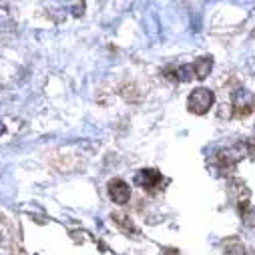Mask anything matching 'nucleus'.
I'll return each mask as SVG.
<instances>
[{"instance_id": "obj_9", "label": "nucleus", "mask_w": 255, "mask_h": 255, "mask_svg": "<svg viewBox=\"0 0 255 255\" xmlns=\"http://www.w3.org/2000/svg\"><path fill=\"white\" fill-rule=\"evenodd\" d=\"M245 221H247L249 225H255V209H251V213L245 215Z\"/></svg>"}, {"instance_id": "obj_1", "label": "nucleus", "mask_w": 255, "mask_h": 255, "mask_svg": "<svg viewBox=\"0 0 255 255\" xmlns=\"http://www.w3.org/2000/svg\"><path fill=\"white\" fill-rule=\"evenodd\" d=\"M213 103H215V95L209 89H203V87L195 89L193 93L189 95V99H187L189 111L195 113V115H205L213 107Z\"/></svg>"}, {"instance_id": "obj_2", "label": "nucleus", "mask_w": 255, "mask_h": 255, "mask_svg": "<svg viewBox=\"0 0 255 255\" xmlns=\"http://www.w3.org/2000/svg\"><path fill=\"white\" fill-rule=\"evenodd\" d=\"M231 101H233L235 113L241 115V117L249 115V113L253 111V107H255V97H253V93H249L247 89H237V91L231 95Z\"/></svg>"}, {"instance_id": "obj_6", "label": "nucleus", "mask_w": 255, "mask_h": 255, "mask_svg": "<svg viewBox=\"0 0 255 255\" xmlns=\"http://www.w3.org/2000/svg\"><path fill=\"white\" fill-rule=\"evenodd\" d=\"M113 221H115V225H117L123 233H137V227H135V223H133V219H131L129 215L115 213V215H113Z\"/></svg>"}, {"instance_id": "obj_3", "label": "nucleus", "mask_w": 255, "mask_h": 255, "mask_svg": "<svg viewBox=\"0 0 255 255\" xmlns=\"http://www.w3.org/2000/svg\"><path fill=\"white\" fill-rule=\"evenodd\" d=\"M109 195L117 205H125L131 199V187L123 179H113V181H109Z\"/></svg>"}, {"instance_id": "obj_8", "label": "nucleus", "mask_w": 255, "mask_h": 255, "mask_svg": "<svg viewBox=\"0 0 255 255\" xmlns=\"http://www.w3.org/2000/svg\"><path fill=\"white\" fill-rule=\"evenodd\" d=\"M177 79L183 81V83L195 79V69H193V65H181V67H177Z\"/></svg>"}, {"instance_id": "obj_5", "label": "nucleus", "mask_w": 255, "mask_h": 255, "mask_svg": "<svg viewBox=\"0 0 255 255\" xmlns=\"http://www.w3.org/2000/svg\"><path fill=\"white\" fill-rule=\"evenodd\" d=\"M193 69H195V79H199V81L207 79V75H209L211 69H213V58H211V56H201V58H197V60L193 62Z\"/></svg>"}, {"instance_id": "obj_4", "label": "nucleus", "mask_w": 255, "mask_h": 255, "mask_svg": "<svg viewBox=\"0 0 255 255\" xmlns=\"http://www.w3.org/2000/svg\"><path fill=\"white\" fill-rule=\"evenodd\" d=\"M161 173L157 169H141L137 175H135V183L143 189H155L159 183H161Z\"/></svg>"}, {"instance_id": "obj_7", "label": "nucleus", "mask_w": 255, "mask_h": 255, "mask_svg": "<svg viewBox=\"0 0 255 255\" xmlns=\"http://www.w3.org/2000/svg\"><path fill=\"white\" fill-rule=\"evenodd\" d=\"M225 251L229 255H245V247L239 239H227L225 241Z\"/></svg>"}]
</instances>
